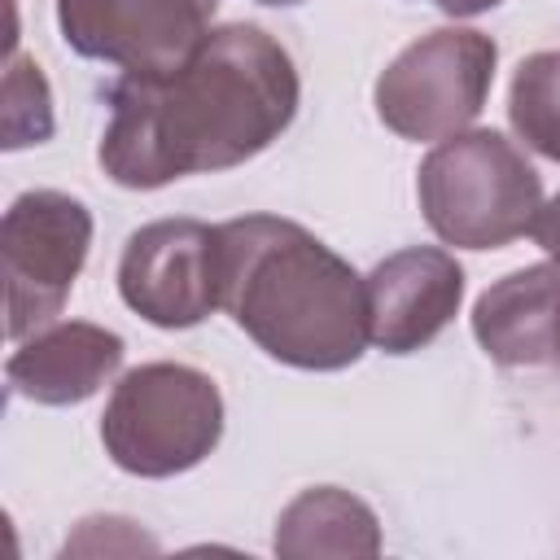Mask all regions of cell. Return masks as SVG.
<instances>
[{
    "mask_svg": "<svg viewBox=\"0 0 560 560\" xmlns=\"http://www.w3.org/2000/svg\"><path fill=\"white\" fill-rule=\"evenodd\" d=\"M298 70L262 26L210 31L197 52L162 74H122L96 162L118 188H162L184 175L258 158L298 114Z\"/></svg>",
    "mask_w": 560,
    "mask_h": 560,
    "instance_id": "cell-1",
    "label": "cell"
},
{
    "mask_svg": "<svg viewBox=\"0 0 560 560\" xmlns=\"http://www.w3.org/2000/svg\"><path fill=\"white\" fill-rule=\"evenodd\" d=\"M219 306L276 363L341 372L368 350L363 276L315 232L280 214L214 228Z\"/></svg>",
    "mask_w": 560,
    "mask_h": 560,
    "instance_id": "cell-2",
    "label": "cell"
},
{
    "mask_svg": "<svg viewBox=\"0 0 560 560\" xmlns=\"http://www.w3.org/2000/svg\"><path fill=\"white\" fill-rule=\"evenodd\" d=\"M416 197L438 241L455 249H499L534 232L542 179L503 131L472 127L424 153Z\"/></svg>",
    "mask_w": 560,
    "mask_h": 560,
    "instance_id": "cell-3",
    "label": "cell"
},
{
    "mask_svg": "<svg viewBox=\"0 0 560 560\" xmlns=\"http://www.w3.org/2000/svg\"><path fill=\"white\" fill-rule=\"evenodd\" d=\"M223 438V394L188 363L131 368L101 416L105 455L131 477H175L197 468Z\"/></svg>",
    "mask_w": 560,
    "mask_h": 560,
    "instance_id": "cell-4",
    "label": "cell"
},
{
    "mask_svg": "<svg viewBox=\"0 0 560 560\" xmlns=\"http://www.w3.org/2000/svg\"><path fill=\"white\" fill-rule=\"evenodd\" d=\"M499 44L468 26H438L407 44L376 79V118L402 140H446L468 131L494 88Z\"/></svg>",
    "mask_w": 560,
    "mask_h": 560,
    "instance_id": "cell-5",
    "label": "cell"
},
{
    "mask_svg": "<svg viewBox=\"0 0 560 560\" xmlns=\"http://www.w3.org/2000/svg\"><path fill=\"white\" fill-rule=\"evenodd\" d=\"M92 245V210L61 188H31L13 197L0 223V262H4V332L26 341L48 328Z\"/></svg>",
    "mask_w": 560,
    "mask_h": 560,
    "instance_id": "cell-6",
    "label": "cell"
},
{
    "mask_svg": "<svg viewBox=\"0 0 560 560\" xmlns=\"http://www.w3.org/2000/svg\"><path fill=\"white\" fill-rule=\"evenodd\" d=\"M219 0H57L61 39L127 74H162L184 66L210 35Z\"/></svg>",
    "mask_w": 560,
    "mask_h": 560,
    "instance_id": "cell-7",
    "label": "cell"
},
{
    "mask_svg": "<svg viewBox=\"0 0 560 560\" xmlns=\"http://www.w3.org/2000/svg\"><path fill=\"white\" fill-rule=\"evenodd\" d=\"M122 302L153 328H192L219 311L214 228L201 219H158L127 236L118 262Z\"/></svg>",
    "mask_w": 560,
    "mask_h": 560,
    "instance_id": "cell-8",
    "label": "cell"
},
{
    "mask_svg": "<svg viewBox=\"0 0 560 560\" xmlns=\"http://www.w3.org/2000/svg\"><path fill=\"white\" fill-rule=\"evenodd\" d=\"M368 341L385 354L424 350L464 302V267L438 245H407L363 276Z\"/></svg>",
    "mask_w": 560,
    "mask_h": 560,
    "instance_id": "cell-9",
    "label": "cell"
},
{
    "mask_svg": "<svg viewBox=\"0 0 560 560\" xmlns=\"http://www.w3.org/2000/svg\"><path fill=\"white\" fill-rule=\"evenodd\" d=\"M122 354H127L122 337L101 324L88 319L48 324L26 341H18V350L4 363V381L26 402L74 407L88 402L122 368Z\"/></svg>",
    "mask_w": 560,
    "mask_h": 560,
    "instance_id": "cell-10",
    "label": "cell"
},
{
    "mask_svg": "<svg viewBox=\"0 0 560 560\" xmlns=\"http://www.w3.org/2000/svg\"><path fill=\"white\" fill-rule=\"evenodd\" d=\"M560 315V262H534L494 280L472 306L477 346L503 368H538Z\"/></svg>",
    "mask_w": 560,
    "mask_h": 560,
    "instance_id": "cell-11",
    "label": "cell"
},
{
    "mask_svg": "<svg viewBox=\"0 0 560 560\" xmlns=\"http://www.w3.org/2000/svg\"><path fill=\"white\" fill-rule=\"evenodd\" d=\"M271 547L284 560L381 556V521L359 494L341 486H311L280 512Z\"/></svg>",
    "mask_w": 560,
    "mask_h": 560,
    "instance_id": "cell-12",
    "label": "cell"
},
{
    "mask_svg": "<svg viewBox=\"0 0 560 560\" xmlns=\"http://www.w3.org/2000/svg\"><path fill=\"white\" fill-rule=\"evenodd\" d=\"M508 118L512 131L525 140V149L560 162V52L542 48L529 52L508 92Z\"/></svg>",
    "mask_w": 560,
    "mask_h": 560,
    "instance_id": "cell-13",
    "label": "cell"
},
{
    "mask_svg": "<svg viewBox=\"0 0 560 560\" xmlns=\"http://www.w3.org/2000/svg\"><path fill=\"white\" fill-rule=\"evenodd\" d=\"M52 136V92L26 52H9L4 70V149L44 144Z\"/></svg>",
    "mask_w": 560,
    "mask_h": 560,
    "instance_id": "cell-14",
    "label": "cell"
},
{
    "mask_svg": "<svg viewBox=\"0 0 560 560\" xmlns=\"http://www.w3.org/2000/svg\"><path fill=\"white\" fill-rule=\"evenodd\" d=\"M101 556V551H158V542L122 516H92L79 525V534L66 542V556Z\"/></svg>",
    "mask_w": 560,
    "mask_h": 560,
    "instance_id": "cell-15",
    "label": "cell"
},
{
    "mask_svg": "<svg viewBox=\"0 0 560 560\" xmlns=\"http://www.w3.org/2000/svg\"><path fill=\"white\" fill-rule=\"evenodd\" d=\"M534 241L560 262V192H556L551 201H542V210H538V219H534Z\"/></svg>",
    "mask_w": 560,
    "mask_h": 560,
    "instance_id": "cell-16",
    "label": "cell"
},
{
    "mask_svg": "<svg viewBox=\"0 0 560 560\" xmlns=\"http://www.w3.org/2000/svg\"><path fill=\"white\" fill-rule=\"evenodd\" d=\"M442 13H451V18H477V13H486V9H494V4H503V0H433Z\"/></svg>",
    "mask_w": 560,
    "mask_h": 560,
    "instance_id": "cell-17",
    "label": "cell"
},
{
    "mask_svg": "<svg viewBox=\"0 0 560 560\" xmlns=\"http://www.w3.org/2000/svg\"><path fill=\"white\" fill-rule=\"evenodd\" d=\"M547 368H560V315H556V328H551V350H547Z\"/></svg>",
    "mask_w": 560,
    "mask_h": 560,
    "instance_id": "cell-18",
    "label": "cell"
},
{
    "mask_svg": "<svg viewBox=\"0 0 560 560\" xmlns=\"http://www.w3.org/2000/svg\"><path fill=\"white\" fill-rule=\"evenodd\" d=\"M258 4H302V0H258Z\"/></svg>",
    "mask_w": 560,
    "mask_h": 560,
    "instance_id": "cell-19",
    "label": "cell"
}]
</instances>
